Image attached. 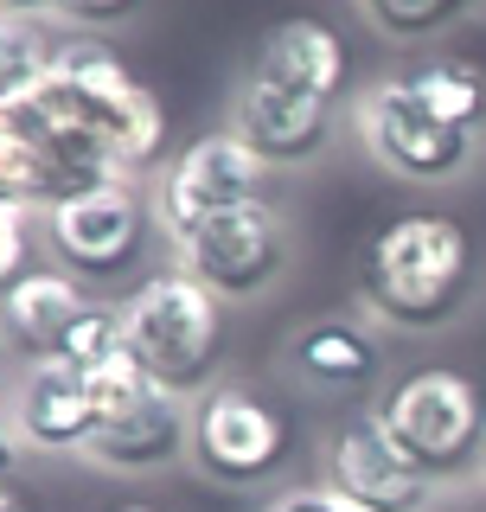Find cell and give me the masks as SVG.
Instances as JSON below:
<instances>
[{
	"instance_id": "277c9868",
	"label": "cell",
	"mask_w": 486,
	"mask_h": 512,
	"mask_svg": "<svg viewBox=\"0 0 486 512\" xmlns=\"http://www.w3.org/2000/svg\"><path fill=\"white\" fill-rule=\"evenodd\" d=\"M52 84L64 90V103L77 109V122H84L90 141H96V154H103L116 173L135 180V173L160 154V141H167L160 96L141 84L103 39H58Z\"/></svg>"
},
{
	"instance_id": "9c48e42d",
	"label": "cell",
	"mask_w": 486,
	"mask_h": 512,
	"mask_svg": "<svg viewBox=\"0 0 486 512\" xmlns=\"http://www.w3.org/2000/svg\"><path fill=\"white\" fill-rule=\"evenodd\" d=\"M180 269L199 276L218 301H250L288 269V231L275 218V205H237V212L212 218L205 231H192L180 244Z\"/></svg>"
},
{
	"instance_id": "5bb4252c",
	"label": "cell",
	"mask_w": 486,
	"mask_h": 512,
	"mask_svg": "<svg viewBox=\"0 0 486 512\" xmlns=\"http://www.w3.org/2000/svg\"><path fill=\"white\" fill-rule=\"evenodd\" d=\"M180 455H192V404L173 391H148L135 410L109 416L96 429L84 461H96L109 474H160Z\"/></svg>"
},
{
	"instance_id": "7c38bea8",
	"label": "cell",
	"mask_w": 486,
	"mask_h": 512,
	"mask_svg": "<svg viewBox=\"0 0 486 512\" xmlns=\"http://www.w3.org/2000/svg\"><path fill=\"white\" fill-rule=\"evenodd\" d=\"M256 77L288 84L314 103H346L352 96V45L346 32L320 13H295V20H275L256 45Z\"/></svg>"
},
{
	"instance_id": "5b68a950",
	"label": "cell",
	"mask_w": 486,
	"mask_h": 512,
	"mask_svg": "<svg viewBox=\"0 0 486 512\" xmlns=\"http://www.w3.org/2000/svg\"><path fill=\"white\" fill-rule=\"evenodd\" d=\"M154 224H160L154 199L128 173H116V180H96L71 199H58L45 212V237H52V250L64 256V269L77 282H122L141 269Z\"/></svg>"
},
{
	"instance_id": "7402d4cb",
	"label": "cell",
	"mask_w": 486,
	"mask_h": 512,
	"mask_svg": "<svg viewBox=\"0 0 486 512\" xmlns=\"http://www.w3.org/2000/svg\"><path fill=\"white\" fill-rule=\"evenodd\" d=\"M365 13L391 32V39H429V32L461 20L467 0H365Z\"/></svg>"
},
{
	"instance_id": "4fadbf2b",
	"label": "cell",
	"mask_w": 486,
	"mask_h": 512,
	"mask_svg": "<svg viewBox=\"0 0 486 512\" xmlns=\"http://www.w3.org/2000/svg\"><path fill=\"white\" fill-rule=\"evenodd\" d=\"M13 423H20L26 448H45V455H90L96 436V397L77 365L45 359L26 365L20 391H13Z\"/></svg>"
},
{
	"instance_id": "d4e9b609",
	"label": "cell",
	"mask_w": 486,
	"mask_h": 512,
	"mask_svg": "<svg viewBox=\"0 0 486 512\" xmlns=\"http://www.w3.org/2000/svg\"><path fill=\"white\" fill-rule=\"evenodd\" d=\"M0 7H7V13H32V20H39V13L58 7V0H0Z\"/></svg>"
},
{
	"instance_id": "6da1fadb",
	"label": "cell",
	"mask_w": 486,
	"mask_h": 512,
	"mask_svg": "<svg viewBox=\"0 0 486 512\" xmlns=\"http://www.w3.org/2000/svg\"><path fill=\"white\" fill-rule=\"evenodd\" d=\"M359 295L397 333L448 327L474 295V237L448 212H403L359 250Z\"/></svg>"
},
{
	"instance_id": "8992f818",
	"label": "cell",
	"mask_w": 486,
	"mask_h": 512,
	"mask_svg": "<svg viewBox=\"0 0 486 512\" xmlns=\"http://www.w3.org/2000/svg\"><path fill=\"white\" fill-rule=\"evenodd\" d=\"M295 455V416L256 384H212L192 397V461L224 487H263Z\"/></svg>"
},
{
	"instance_id": "484cf974",
	"label": "cell",
	"mask_w": 486,
	"mask_h": 512,
	"mask_svg": "<svg viewBox=\"0 0 486 512\" xmlns=\"http://www.w3.org/2000/svg\"><path fill=\"white\" fill-rule=\"evenodd\" d=\"M0 512H26V500H20V493H7V487H0Z\"/></svg>"
},
{
	"instance_id": "d6986e66",
	"label": "cell",
	"mask_w": 486,
	"mask_h": 512,
	"mask_svg": "<svg viewBox=\"0 0 486 512\" xmlns=\"http://www.w3.org/2000/svg\"><path fill=\"white\" fill-rule=\"evenodd\" d=\"M52 58H58V39L45 32V20L0 7V109L20 103V96L52 71Z\"/></svg>"
},
{
	"instance_id": "30bf717a",
	"label": "cell",
	"mask_w": 486,
	"mask_h": 512,
	"mask_svg": "<svg viewBox=\"0 0 486 512\" xmlns=\"http://www.w3.org/2000/svg\"><path fill=\"white\" fill-rule=\"evenodd\" d=\"M320 480L359 506H378V512H423L435 500V480L416 474L397 455V442L384 436L378 410H346L327 429V474Z\"/></svg>"
},
{
	"instance_id": "44dd1931",
	"label": "cell",
	"mask_w": 486,
	"mask_h": 512,
	"mask_svg": "<svg viewBox=\"0 0 486 512\" xmlns=\"http://www.w3.org/2000/svg\"><path fill=\"white\" fill-rule=\"evenodd\" d=\"M39 269V231H32V205L0 199V301Z\"/></svg>"
},
{
	"instance_id": "f1b7e54d",
	"label": "cell",
	"mask_w": 486,
	"mask_h": 512,
	"mask_svg": "<svg viewBox=\"0 0 486 512\" xmlns=\"http://www.w3.org/2000/svg\"><path fill=\"white\" fill-rule=\"evenodd\" d=\"M480 474H486V455H480Z\"/></svg>"
},
{
	"instance_id": "ac0fdd59",
	"label": "cell",
	"mask_w": 486,
	"mask_h": 512,
	"mask_svg": "<svg viewBox=\"0 0 486 512\" xmlns=\"http://www.w3.org/2000/svg\"><path fill=\"white\" fill-rule=\"evenodd\" d=\"M403 84H410L416 103H423L429 116H442L448 128H467V135H480V128H486V71H480L474 58L435 52L423 64H410Z\"/></svg>"
},
{
	"instance_id": "2e32d148",
	"label": "cell",
	"mask_w": 486,
	"mask_h": 512,
	"mask_svg": "<svg viewBox=\"0 0 486 512\" xmlns=\"http://www.w3.org/2000/svg\"><path fill=\"white\" fill-rule=\"evenodd\" d=\"M96 180H103V173L77 167L64 148H52L13 103L0 109V199L45 205V212H52L58 199H71V192H84ZM109 180H116V173H109Z\"/></svg>"
},
{
	"instance_id": "3957f363",
	"label": "cell",
	"mask_w": 486,
	"mask_h": 512,
	"mask_svg": "<svg viewBox=\"0 0 486 512\" xmlns=\"http://www.w3.org/2000/svg\"><path fill=\"white\" fill-rule=\"evenodd\" d=\"M371 410H378L384 436L397 442V455L416 474H429L435 487L480 468V455H486V397L467 372L410 365V372H397L384 384V397Z\"/></svg>"
},
{
	"instance_id": "4316f807",
	"label": "cell",
	"mask_w": 486,
	"mask_h": 512,
	"mask_svg": "<svg viewBox=\"0 0 486 512\" xmlns=\"http://www.w3.org/2000/svg\"><path fill=\"white\" fill-rule=\"evenodd\" d=\"M109 512H160V506H148V500H128V506H109Z\"/></svg>"
},
{
	"instance_id": "52a82bcc",
	"label": "cell",
	"mask_w": 486,
	"mask_h": 512,
	"mask_svg": "<svg viewBox=\"0 0 486 512\" xmlns=\"http://www.w3.org/2000/svg\"><path fill=\"white\" fill-rule=\"evenodd\" d=\"M269 192V167L250 154V141L237 128H212V135L186 141L173 154L167 180L154 192V212H160V231L173 244H186L192 231H205L212 218L237 212V205H263Z\"/></svg>"
},
{
	"instance_id": "ffe728a7",
	"label": "cell",
	"mask_w": 486,
	"mask_h": 512,
	"mask_svg": "<svg viewBox=\"0 0 486 512\" xmlns=\"http://www.w3.org/2000/svg\"><path fill=\"white\" fill-rule=\"evenodd\" d=\"M84 384H90V397H96V429H103L109 416L135 410V404H141L148 391H160V384H154L148 372H141V359H135L128 346L116 352V359H103L96 372H84Z\"/></svg>"
},
{
	"instance_id": "603a6c76",
	"label": "cell",
	"mask_w": 486,
	"mask_h": 512,
	"mask_svg": "<svg viewBox=\"0 0 486 512\" xmlns=\"http://www.w3.org/2000/svg\"><path fill=\"white\" fill-rule=\"evenodd\" d=\"M58 13H64V20H77V26H90V32H103V26L135 20L141 0H58Z\"/></svg>"
},
{
	"instance_id": "cb8c5ba5",
	"label": "cell",
	"mask_w": 486,
	"mask_h": 512,
	"mask_svg": "<svg viewBox=\"0 0 486 512\" xmlns=\"http://www.w3.org/2000/svg\"><path fill=\"white\" fill-rule=\"evenodd\" d=\"M13 455H20V423H13V410L0 404V487H7V474H13Z\"/></svg>"
},
{
	"instance_id": "ba28073f",
	"label": "cell",
	"mask_w": 486,
	"mask_h": 512,
	"mask_svg": "<svg viewBox=\"0 0 486 512\" xmlns=\"http://www.w3.org/2000/svg\"><path fill=\"white\" fill-rule=\"evenodd\" d=\"M359 135L397 180H416V186H442V180H455V173H467L474 141H480V135H467V128H448L442 116H429L403 77L378 84L359 103Z\"/></svg>"
},
{
	"instance_id": "83f0119b",
	"label": "cell",
	"mask_w": 486,
	"mask_h": 512,
	"mask_svg": "<svg viewBox=\"0 0 486 512\" xmlns=\"http://www.w3.org/2000/svg\"><path fill=\"white\" fill-rule=\"evenodd\" d=\"M339 512H378V506H359V500H346V493H339Z\"/></svg>"
},
{
	"instance_id": "e0dca14e",
	"label": "cell",
	"mask_w": 486,
	"mask_h": 512,
	"mask_svg": "<svg viewBox=\"0 0 486 512\" xmlns=\"http://www.w3.org/2000/svg\"><path fill=\"white\" fill-rule=\"evenodd\" d=\"M288 359H295V372L314 391H365L384 372V346L371 340L359 320H307Z\"/></svg>"
},
{
	"instance_id": "8fae6325",
	"label": "cell",
	"mask_w": 486,
	"mask_h": 512,
	"mask_svg": "<svg viewBox=\"0 0 486 512\" xmlns=\"http://www.w3.org/2000/svg\"><path fill=\"white\" fill-rule=\"evenodd\" d=\"M231 128L250 141V154L263 167H307L320 148L333 141V103H314V96L269 84V77H243L237 103H231Z\"/></svg>"
},
{
	"instance_id": "7a4b0ae2",
	"label": "cell",
	"mask_w": 486,
	"mask_h": 512,
	"mask_svg": "<svg viewBox=\"0 0 486 512\" xmlns=\"http://www.w3.org/2000/svg\"><path fill=\"white\" fill-rule=\"evenodd\" d=\"M122 308V340L141 359L160 391L173 397H199L212 391V372L224 359V301L186 269H148L128 295L116 301Z\"/></svg>"
},
{
	"instance_id": "9a60e30c",
	"label": "cell",
	"mask_w": 486,
	"mask_h": 512,
	"mask_svg": "<svg viewBox=\"0 0 486 512\" xmlns=\"http://www.w3.org/2000/svg\"><path fill=\"white\" fill-rule=\"evenodd\" d=\"M96 308L90 288L71 276V269H32V276L0 301V333L26 352L32 365L45 359H64L71 333L84 327V314Z\"/></svg>"
}]
</instances>
